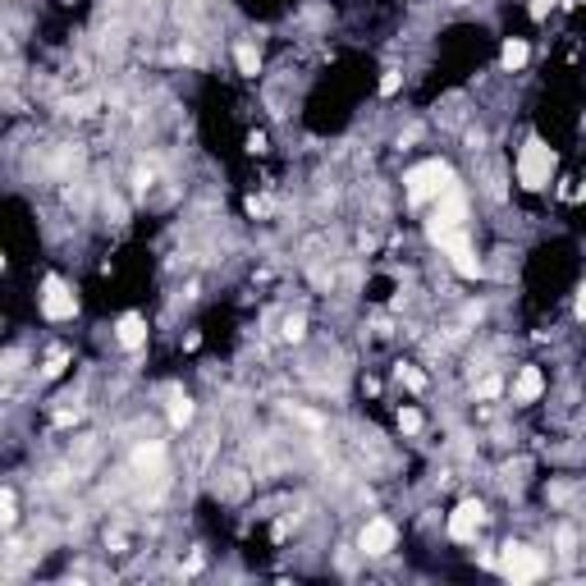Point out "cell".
<instances>
[{
	"mask_svg": "<svg viewBox=\"0 0 586 586\" xmlns=\"http://www.w3.org/2000/svg\"><path fill=\"white\" fill-rule=\"evenodd\" d=\"M462 215H467V211H462V192L449 183V188L440 192V206H435V215H431V239L440 243V248H449V243L462 239Z\"/></svg>",
	"mask_w": 586,
	"mask_h": 586,
	"instance_id": "6da1fadb",
	"label": "cell"
},
{
	"mask_svg": "<svg viewBox=\"0 0 586 586\" xmlns=\"http://www.w3.org/2000/svg\"><path fill=\"white\" fill-rule=\"evenodd\" d=\"M404 183H408V202L422 206V202H431V197H440V192L449 188V165L426 161V165H417V170H408Z\"/></svg>",
	"mask_w": 586,
	"mask_h": 586,
	"instance_id": "7a4b0ae2",
	"label": "cell"
},
{
	"mask_svg": "<svg viewBox=\"0 0 586 586\" xmlns=\"http://www.w3.org/2000/svg\"><path fill=\"white\" fill-rule=\"evenodd\" d=\"M550 170H554V152H550L540 138H527V147H522V156H518V179H522V188H545V183H550Z\"/></svg>",
	"mask_w": 586,
	"mask_h": 586,
	"instance_id": "3957f363",
	"label": "cell"
},
{
	"mask_svg": "<svg viewBox=\"0 0 586 586\" xmlns=\"http://www.w3.org/2000/svg\"><path fill=\"white\" fill-rule=\"evenodd\" d=\"M500 568H504V577H509V582H531V577H540V554L536 550H527V545H504L500 550Z\"/></svg>",
	"mask_w": 586,
	"mask_h": 586,
	"instance_id": "277c9868",
	"label": "cell"
},
{
	"mask_svg": "<svg viewBox=\"0 0 586 586\" xmlns=\"http://www.w3.org/2000/svg\"><path fill=\"white\" fill-rule=\"evenodd\" d=\"M41 312H46L51 321L74 317V293H69V284L60 275H46V284H41Z\"/></svg>",
	"mask_w": 586,
	"mask_h": 586,
	"instance_id": "5b68a950",
	"label": "cell"
},
{
	"mask_svg": "<svg viewBox=\"0 0 586 586\" xmlns=\"http://www.w3.org/2000/svg\"><path fill=\"white\" fill-rule=\"evenodd\" d=\"M481 527H486V509H481L477 500L458 504V509L449 513V536H453V540H477Z\"/></svg>",
	"mask_w": 586,
	"mask_h": 586,
	"instance_id": "8992f818",
	"label": "cell"
},
{
	"mask_svg": "<svg viewBox=\"0 0 586 586\" xmlns=\"http://www.w3.org/2000/svg\"><path fill=\"white\" fill-rule=\"evenodd\" d=\"M394 522H385V518H371L362 527V536H357V550H362V554H389V550H394Z\"/></svg>",
	"mask_w": 586,
	"mask_h": 586,
	"instance_id": "52a82bcc",
	"label": "cell"
},
{
	"mask_svg": "<svg viewBox=\"0 0 586 586\" xmlns=\"http://www.w3.org/2000/svg\"><path fill=\"white\" fill-rule=\"evenodd\" d=\"M115 335H119V344H124V348H138V344L147 339V321L138 317V312H124V317H119V330H115Z\"/></svg>",
	"mask_w": 586,
	"mask_h": 586,
	"instance_id": "ba28073f",
	"label": "cell"
},
{
	"mask_svg": "<svg viewBox=\"0 0 586 586\" xmlns=\"http://www.w3.org/2000/svg\"><path fill=\"white\" fill-rule=\"evenodd\" d=\"M540 389H545V375H540L536 366H522L518 385H513V399H522V404H531V399H540Z\"/></svg>",
	"mask_w": 586,
	"mask_h": 586,
	"instance_id": "9c48e42d",
	"label": "cell"
},
{
	"mask_svg": "<svg viewBox=\"0 0 586 586\" xmlns=\"http://www.w3.org/2000/svg\"><path fill=\"white\" fill-rule=\"evenodd\" d=\"M234 60H239V74H248V78L261 74V51L252 46V41H239V46H234Z\"/></svg>",
	"mask_w": 586,
	"mask_h": 586,
	"instance_id": "30bf717a",
	"label": "cell"
},
{
	"mask_svg": "<svg viewBox=\"0 0 586 586\" xmlns=\"http://www.w3.org/2000/svg\"><path fill=\"white\" fill-rule=\"evenodd\" d=\"M527 55H531L527 41H509V46H504V55H500V65L504 69H522V65H527Z\"/></svg>",
	"mask_w": 586,
	"mask_h": 586,
	"instance_id": "8fae6325",
	"label": "cell"
},
{
	"mask_svg": "<svg viewBox=\"0 0 586 586\" xmlns=\"http://www.w3.org/2000/svg\"><path fill=\"white\" fill-rule=\"evenodd\" d=\"M188 417H192V404H188L183 394H174V404H170V422H174V426H183Z\"/></svg>",
	"mask_w": 586,
	"mask_h": 586,
	"instance_id": "7c38bea8",
	"label": "cell"
},
{
	"mask_svg": "<svg viewBox=\"0 0 586 586\" xmlns=\"http://www.w3.org/2000/svg\"><path fill=\"white\" fill-rule=\"evenodd\" d=\"M399 426H404L408 435H413V431H422V413H417V408H404V413H399Z\"/></svg>",
	"mask_w": 586,
	"mask_h": 586,
	"instance_id": "4fadbf2b",
	"label": "cell"
},
{
	"mask_svg": "<svg viewBox=\"0 0 586 586\" xmlns=\"http://www.w3.org/2000/svg\"><path fill=\"white\" fill-rule=\"evenodd\" d=\"M399 380H408L413 389H422V385H426V375H422V371H413V366H399Z\"/></svg>",
	"mask_w": 586,
	"mask_h": 586,
	"instance_id": "5bb4252c",
	"label": "cell"
},
{
	"mask_svg": "<svg viewBox=\"0 0 586 586\" xmlns=\"http://www.w3.org/2000/svg\"><path fill=\"white\" fill-rule=\"evenodd\" d=\"M394 92H399V74H394V69H389V74L380 78V96H394Z\"/></svg>",
	"mask_w": 586,
	"mask_h": 586,
	"instance_id": "9a60e30c",
	"label": "cell"
},
{
	"mask_svg": "<svg viewBox=\"0 0 586 586\" xmlns=\"http://www.w3.org/2000/svg\"><path fill=\"white\" fill-rule=\"evenodd\" d=\"M284 339H302V321H298V317L284 321Z\"/></svg>",
	"mask_w": 586,
	"mask_h": 586,
	"instance_id": "2e32d148",
	"label": "cell"
},
{
	"mask_svg": "<svg viewBox=\"0 0 586 586\" xmlns=\"http://www.w3.org/2000/svg\"><path fill=\"white\" fill-rule=\"evenodd\" d=\"M60 371H65V353L55 348V353H51V362H46V375H60Z\"/></svg>",
	"mask_w": 586,
	"mask_h": 586,
	"instance_id": "e0dca14e",
	"label": "cell"
},
{
	"mask_svg": "<svg viewBox=\"0 0 586 586\" xmlns=\"http://www.w3.org/2000/svg\"><path fill=\"white\" fill-rule=\"evenodd\" d=\"M500 394V380H495V375H486V380H481V399H495Z\"/></svg>",
	"mask_w": 586,
	"mask_h": 586,
	"instance_id": "ac0fdd59",
	"label": "cell"
},
{
	"mask_svg": "<svg viewBox=\"0 0 586 586\" xmlns=\"http://www.w3.org/2000/svg\"><path fill=\"white\" fill-rule=\"evenodd\" d=\"M577 317L586 321V284H582V293H577Z\"/></svg>",
	"mask_w": 586,
	"mask_h": 586,
	"instance_id": "d6986e66",
	"label": "cell"
},
{
	"mask_svg": "<svg viewBox=\"0 0 586 586\" xmlns=\"http://www.w3.org/2000/svg\"><path fill=\"white\" fill-rule=\"evenodd\" d=\"M545 10H550V0H536V5H531V14H536V19H545Z\"/></svg>",
	"mask_w": 586,
	"mask_h": 586,
	"instance_id": "ffe728a7",
	"label": "cell"
},
{
	"mask_svg": "<svg viewBox=\"0 0 586 586\" xmlns=\"http://www.w3.org/2000/svg\"><path fill=\"white\" fill-rule=\"evenodd\" d=\"M582 197H586V183H582Z\"/></svg>",
	"mask_w": 586,
	"mask_h": 586,
	"instance_id": "44dd1931",
	"label": "cell"
}]
</instances>
